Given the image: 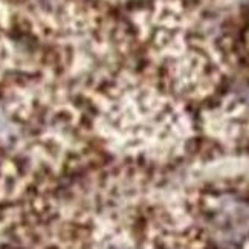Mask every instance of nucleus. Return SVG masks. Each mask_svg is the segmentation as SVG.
I'll return each instance as SVG.
<instances>
[{"instance_id":"nucleus-1","label":"nucleus","mask_w":249,"mask_h":249,"mask_svg":"<svg viewBox=\"0 0 249 249\" xmlns=\"http://www.w3.org/2000/svg\"><path fill=\"white\" fill-rule=\"evenodd\" d=\"M207 226L217 248H237L249 235V202L231 194L220 196L208 210Z\"/></svg>"},{"instance_id":"nucleus-2","label":"nucleus","mask_w":249,"mask_h":249,"mask_svg":"<svg viewBox=\"0 0 249 249\" xmlns=\"http://www.w3.org/2000/svg\"><path fill=\"white\" fill-rule=\"evenodd\" d=\"M109 249H130V248H127L124 245H115V246H110Z\"/></svg>"}]
</instances>
